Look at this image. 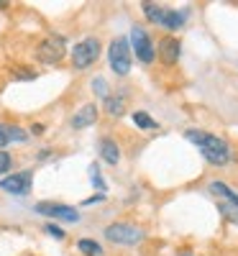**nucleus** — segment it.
<instances>
[{
    "mask_svg": "<svg viewBox=\"0 0 238 256\" xmlns=\"http://www.w3.org/2000/svg\"><path fill=\"white\" fill-rule=\"evenodd\" d=\"M141 8H144V13H146V18L151 20V24H162V18H164V10L166 8H162V6H156V3H141Z\"/></svg>",
    "mask_w": 238,
    "mask_h": 256,
    "instance_id": "obj_15",
    "label": "nucleus"
},
{
    "mask_svg": "<svg viewBox=\"0 0 238 256\" xmlns=\"http://www.w3.org/2000/svg\"><path fill=\"white\" fill-rule=\"evenodd\" d=\"M8 144H10V138H8V126L0 123V148H6Z\"/></svg>",
    "mask_w": 238,
    "mask_h": 256,
    "instance_id": "obj_25",
    "label": "nucleus"
},
{
    "mask_svg": "<svg viewBox=\"0 0 238 256\" xmlns=\"http://www.w3.org/2000/svg\"><path fill=\"white\" fill-rule=\"evenodd\" d=\"M100 156L108 162V164H118L120 162V148H118V144L113 141V138H102L100 141Z\"/></svg>",
    "mask_w": 238,
    "mask_h": 256,
    "instance_id": "obj_11",
    "label": "nucleus"
},
{
    "mask_svg": "<svg viewBox=\"0 0 238 256\" xmlns=\"http://www.w3.org/2000/svg\"><path fill=\"white\" fill-rule=\"evenodd\" d=\"M134 123L141 128V131H154V128H159L156 126V120L151 118L148 113H144V110H138V113H134Z\"/></svg>",
    "mask_w": 238,
    "mask_h": 256,
    "instance_id": "obj_17",
    "label": "nucleus"
},
{
    "mask_svg": "<svg viewBox=\"0 0 238 256\" xmlns=\"http://www.w3.org/2000/svg\"><path fill=\"white\" fill-rule=\"evenodd\" d=\"M92 90H95L100 98H108V95H110V92H108V84H105L102 77H95V80H92Z\"/></svg>",
    "mask_w": 238,
    "mask_h": 256,
    "instance_id": "obj_19",
    "label": "nucleus"
},
{
    "mask_svg": "<svg viewBox=\"0 0 238 256\" xmlns=\"http://www.w3.org/2000/svg\"><path fill=\"white\" fill-rule=\"evenodd\" d=\"M184 138H187V141H192V144H198L200 154H202L210 164H215V166H223V164L230 159V146H228L223 138L212 136V134L194 131V128H190V131L184 134Z\"/></svg>",
    "mask_w": 238,
    "mask_h": 256,
    "instance_id": "obj_1",
    "label": "nucleus"
},
{
    "mask_svg": "<svg viewBox=\"0 0 238 256\" xmlns=\"http://www.w3.org/2000/svg\"><path fill=\"white\" fill-rule=\"evenodd\" d=\"M131 44H134V52H136V56L144 62V64H151L154 62V44H151V38H148V34L141 28V26H134L131 28Z\"/></svg>",
    "mask_w": 238,
    "mask_h": 256,
    "instance_id": "obj_6",
    "label": "nucleus"
},
{
    "mask_svg": "<svg viewBox=\"0 0 238 256\" xmlns=\"http://www.w3.org/2000/svg\"><path fill=\"white\" fill-rule=\"evenodd\" d=\"M182 24H184V13H177V10H169V8H166L159 26H164V28H169V31H177V28H182Z\"/></svg>",
    "mask_w": 238,
    "mask_h": 256,
    "instance_id": "obj_14",
    "label": "nucleus"
},
{
    "mask_svg": "<svg viewBox=\"0 0 238 256\" xmlns=\"http://www.w3.org/2000/svg\"><path fill=\"white\" fill-rule=\"evenodd\" d=\"M31 182H34L31 172H20V174H10L6 180H0V190L10 192V195H28V192H31Z\"/></svg>",
    "mask_w": 238,
    "mask_h": 256,
    "instance_id": "obj_8",
    "label": "nucleus"
},
{
    "mask_svg": "<svg viewBox=\"0 0 238 256\" xmlns=\"http://www.w3.org/2000/svg\"><path fill=\"white\" fill-rule=\"evenodd\" d=\"M218 210L223 212L226 218H230L233 223H238V208H233V205H218Z\"/></svg>",
    "mask_w": 238,
    "mask_h": 256,
    "instance_id": "obj_20",
    "label": "nucleus"
},
{
    "mask_svg": "<svg viewBox=\"0 0 238 256\" xmlns=\"http://www.w3.org/2000/svg\"><path fill=\"white\" fill-rule=\"evenodd\" d=\"M210 192H212V195H220V198H226L233 208H238V192H233L226 182H210Z\"/></svg>",
    "mask_w": 238,
    "mask_h": 256,
    "instance_id": "obj_13",
    "label": "nucleus"
},
{
    "mask_svg": "<svg viewBox=\"0 0 238 256\" xmlns=\"http://www.w3.org/2000/svg\"><path fill=\"white\" fill-rule=\"evenodd\" d=\"M108 59H110V70L116 74L123 77V74L131 72V46H128V41L126 38H113Z\"/></svg>",
    "mask_w": 238,
    "mask_h": 256,
    "instance_id": "obj_4",
    "label": "nucleus"
},
{
    "mask_svg": "<svg viewBox=\"0 0 238 256\" xmlns=\"http://www.w3.org/2000/svg\"><path fill=\"white\" fill-rule=\"evenodd\" d=\"M90 180H92L95 190H100V195H102V192H105V182H102V177H100V169H98V164H92V166H90Z\"/></svg>",
    "mask_w": 238,
    "mask_h": 256,
    "instance_id": "obj_18",
    "label": "nucleus"
},
{
    "mask_svg": "<svg viewBox=\"0 0 238 256\" xmlns=\"http://www.w3.org/2000/svg\"><path fill=\"white\" fill-rule=\"evenodd\" d=\"M44 230H46V233H49V236H54V238H59V241H62V238H64V230H62V228H59V226H54V223H49V226H46V228H44Z\"/></svg>",
    "mask_w": 238,
    "mask_h": 256,
    "instance_id": "obj_24",
    "label": "nucleus"
},
{
    "mask_svg": "<svg viewBox=\"0 0 238 256\" xmlns=\"http://www.w3.org/2000/svg\"><path fill=\"white\" fill-rule=\"evenodd\" d=\"M77 248L84 254V256H102V246L92 238H80L77 241Z\"/></svg>",
    "mask_w": 238,
    "mask_h": 256,
    "instance_id": "obj_16",
    "label": "nucleus"
},
{
    "mask_svg": "<svg viewBox=\"0 0 238 256\" xmlns=\"http://www.w3.org/2000/svg\"><path fill=\"white\" fill-rule=\"evenodd\" d=\"M36 212L41 216H49V218H59V220H67V223H77L80 220V212L70 205H62V202H38Z\"/></svg>",
    "mask_w": 238,
    "mask_h": 256,
    "instance_id": "obj_7",
    "label": "nucleus"
},
{
    "mask_svg": "<svg viewBox=\"0 0 238 256\" xmlns=\"http://www.w3.org/2000/svg\"><path fill=\"white\" fill-rule=\"evenodd\" d=\"M102 200V195H95V198H88V200H84V205H92V202H100Z\"/></svg>",
    "mask_w": 238,
    "mask_h": 256,
    "instance_id": "obj_27",
    "label": "nucleus"
},
{
    "mask_svg": "<svg viewBox=\"0 0 238 256\" xmlns=\"http://www.w3.org/2000/svg\"><path fill=\"white\" fill-rule=\"evenodd\" d=\"M95 120H98V105L88 102V105H82V108L74 113L72 128H88V126H92Z\"/></svg>",
    "mask_w": 238,
    "mask_h": 256,
    "instance_id": "obj_10",
    "label": "nucleus"
},
{
    "mask_svg": "<svg viewBox=\"0 0 238 256\" xmlns=\"http://www.w3.org/2000/svg\"><path fill=\"white\" fill-rule=\"evenodd\" d=\"M105 238L113 244H123V246H134L138 241H144V230H138L131 223H110L105 228Z\"/></svg>",
    "mask_w": 238,
    "mask_h": 256,
    "instance_id": "obj_5",
    "label": "nucleus"
},
{
    "mask_svg": "<svg viewBox=\"0 0 238 256\" xmlns=\"http://www.w3.org/2000/svg\"><path fill=\"white\" fill-rule=\"evenodd\" d=\"M13 77L16 80H36V72H31V70H13Z\"/></svg>",
    "mask_w": 238,
    "mask_h": 256,
    "instance_id": "obj_23",
    "label": "nucleus"
},
{
    "mask_svg": "<svg viewBox=\"0 0 238 256\" xmlns=\"http://www.w3.org/2000/svg\"><path fill=\"white\" fill-rule=\"evenodd\" d=\"M100 56V41L98 38H82L80 44H74L72 49V64L74 70H88L90 64H95Z\"/></svg>",
    "mask_w": 238,
    "mask_h": 256,
    "instance_id": "obj_3",
    "label": "nucleus"
},
{
    "mask_svg": "<svg viewBox=\"0 0 238 256\" xmlns=\"http://www.w3.org/2000/svg\"><path fill=\"white\" fill-rule=\"evenodd\" d=\"M105 110L108 116H123L126 113V95H108L105 98Z\"/></svg>",
    "mask_w": 238,
    "mask_h": 256,
    "instance_id": "obj_12",
    "label": "nucleus"
},
{
    "mask_svg": "<svg viewBox=\"0 0 238 256\" xmlns=\"http://www.w3.org/2000/svg\"><path fill=\"white\" fill-rule=\"evenodd\" d=\"M8 138L10 141H26V131H20L18 126H8Z\"/></svg>",
    "mask_w": 238,
    "mask_h": 256,
    "instance_id": "obj_21",
    "label": "nucleus"
},
{
    "mask_svg": "<svg viewBox=\"0 0 238 256\" xmlns=\"http://www.w3.org/2000/svg\"><path fill=\"white\" fill-rule=\"evenodd\" d=\"M31 131H34L36 136H41V134H44V126H41V123H34V126H31Z\"/></svg>",
    "mask_w": 238,
    "mask_h": 256,
    "instance_id": "obj_26",
    "label": "nucleus"
},
{
    "mask_svg": "<svg viewBox=\"0 0 238 256\" xmlns=\"http://www.w3.org/2000/svg\"><path fill=\"white\" fill-rule=\"evenodd\" d=\"M180 54H182V49H180V41H177L174 36H166V38L159 41V59L166 64V67L177 64Z\"/></svg>",
    "mask_w": 238,
    "mask_h": 256,
    "instance_id": "obj_9",
    "label": "nucleus"
},
{
    "mask_svg": "<svg viewBox=\"0 0 238 256\" xmlns=\"http://www.w3.org/2000/svg\"><path fill=\"white\" fill-rule=\"evenodd\" d=\"M10 164H13L10 154H8V152H0V174H6L8 169H10Z\"/></svg>",
    "mask_w": 238,
    "mask_h": 256,
    "instance_id": "obj_22",
    "label": "nucleus"
},
{
    "mask_svg": "<svg viewBox=\"0 0 238 256\" xmlns=\"http://www.w3.org/2000/svg\"><path fill=\"white\" fill-rule=\"evenodd\" d=\"M0 8H8V3H6V0H0Z\"/></svg>",
    "mask_w": 238,
    "mask_h": 256,
    "instance_id": "obj_28",
    "label": "nucleus"
},
{
    "mask_svg": "<svg viewBox=\"0 0 238 256\" xmlns=\"http://www.w3.org/2000/svg\"><path fill=\"white\" fill-rule=\"evenodd\" d=\"M64 52H67V41H64V36H59V34L46 36L36 46V56H38L41 64H56V62H62Z\"/></svg>",
    "mask_w": 238,
    "mask_h": 256,
    "instance_id": "obj_2",
    "label": "nucleus"
}]
</instances>
